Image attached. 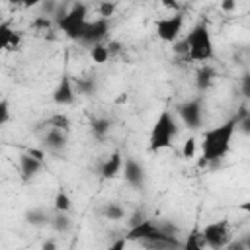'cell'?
I'll return each instance as SVG.
<instances>
[{
  "instance_id": "obj_32",
  "label": "cell",
  "mask_w": 250,
  "mask_h": 250,
  "mask_svg": "<svg viewBox=\"0 0 250 250\" xmlns=\"http://www.w3.org/2000/svg\"><path fill=\"white\" fill-rule=\"evenodd\" d=\"M242 88H244V96H250V78L248 76L242 78Z\"/></svg>"
},
{
  "instance_id": "obj_14",
  "label": "cell",
  "mask_w": 250,
  "mask_h": 250,
  "mask_svg": "<svg viewBox=\"0 0 250 250\" xmlns=\"http://www.w3.org/2000/svg\"><path fill=\"white\" fill-rule=\"evenodd\" d=\"M21 43L20 33L10 21H0V51H18Z\"/></svg>"
},
{
  "instance_id": "obj_10",
  "label": "cell",
  "mask_w": 250,
  "mask_h": 250,
  "mask_svg": "<svg viewBox=\"0 0 250 250\" xmlns=\"http://www.w3.org/2000/svg\"><path fill=\"white\" fill-rule=\"evenodd\" d=\"M43 156H45L43 150H27V152L20 154V174H21V178L25 182L33 180L41 172V168L45 164Z\"/></svg>"
},
{
  "instance_id": "obj_13",
  "label": "cell",
  "mask_w": 250,
  "mask_h": 250,
  "mask_svg": "<svg viewBox=\"0 0 250 250\" xmlns=\"http://www.w3.org/2000/svg\"><path fill=\"white\" fill-rule=\"evenodd\" d=\"M43 152H51V154H59L66 148L68 145V133L66 131H59V129H47V133L43 135Z\"/></svg>"
},
{
  "instance_id": "obj_17",
  "label": "cell",
  "mask_w": 250,
  "mask_h": 250,
  "mask_svg": "<svg viewBox=\"0 0 250 250\" xmlns=\"http://www.w3.org/2000/svg\"><path fill=\"white\" fill-rule=\"evenodd\" d=\"M100 215H102L104 219H109V221H121V219L125 217V209H123V205H119L117 201H107V203L102 205Z\"/></svg>"
},
{
  "instance_id": "obj_2",
  "label": "cell",
  "mask_w": 250,
  "mask_h": 250,
  "mask_svg": "<svg viewBox=\"0 0 250 250\" xmlns=\"http://www.w3.org/2000/svg\"><path fill=\"white\" fill-rule=\"evenodd\" d=\"M236 131H238L236 115L229 117L227 121H223L211 129H205L201 135V160L207 164L223 160L230 150Z\"/></svg>"
},
{
  "instance_id": "obj_34",
  "label": "cell",
  "mask_w": 250,
  "mask_h": 250,
  "mask_svg": "<svg viewBox=\"0 0 250 250\" xmlns=\"http://www.w3.org/2000/svg\"><path fill=\"white\" fill-rule=\"evenodd\" d=\"M0 21H2V12H0Z\"/></svg>"
},
{
  "instance_id": "obj_23",
  "label": "cell",
  "mask_w": 250,
  "mask_h": 250,
  "mask_svg": "<svg viewBox=\"0 0 250 250\" xmlns=\"http://www.w3.org/2000/svg\"><path fill=\"white\" fill-rule=\"evenodd\" d=\"M47 125L51 129H59V131H66V133L70 131V119L64 113H55L53 117L47 119Z\"/></svg>"
},
{
  "instance_id": "obj_7",
  "label": "cell",
  "mask_w": 250,
  "mask_h": 250,
  "mask_svg": "<svg viewBox=\"0 0 250 250\" xmlns=\"http://www.w3.org/2000/svg\"><path fill=\"white\" fill-rule=\"evenodd\" d=\"M182 27H184V14L182 12H174V14L162 16V18H158L154 21V31H156L158 39L164 41V43L178 41V37L182 33Z\"/></svg>"
},
{
  "instance_id": "obj_16",
  "label": "cell",
  "mask_w": 250,
  "mask_h": 250,
  "mask_svg": "<svg viewBox=\"0 0 250 250\" xmlns=\"http://www.w3.org/2000/svg\"><path fill=\"white\" fill-rule=\"evenodd\" d=\"M49 225H51V229H53L55 232L66 234V232H70V229H72V219H70L68 213H55V215L51 217Z\"/></svg>"
},
{
  "instance_id": "obj_15",
  "label": "cell",
  "mask_w": 250,
  "mask_h": 250,
  "mask_svg": "<svg viewBox=\"0 0 250 250\" xmlns=\"http://www.w3.org/2000/svg\"><path fill=\"white\" fill-rule=\"evenodd\" d=\"M121 166H123V156H121V152H111L104 162H102V166H100V176L102 178H105V180H111V178H115L117 174H121Z\"/></svg>"
},
{
  "instance_id": "obj_22",
  "label": "cell",
  "mask_w": 250,
  "mask_h": 250,
  "mask_svg": "<svg viewBox=\"0 0 250 250\" xmlns=\"http://www.w3.org/2000/svg\"><path fill=\"white\" fill-rule=\"evenodd\" d=\"M25 221H27L29 225H35V227H43V225H49L51 217H49V213H47L45 209H39V207H35V209H31V211H27V213H25Z\"/></svg>"
},
{
  "instance_id": "obj_6",
  "label": "cell",
  "mask_w": 250,
  "mask_h": 250,
  "mask_svg": "<svg viewBox=\"0 0 250 250\" xmlns=\"http://www.w3.org/2000/svg\"><path fill=\"white\" fill-rule=\"evenodd\" d=\"M199 232H201V238H203V242L209 250H223L232 240L230 225H229L227 219L211 221L203 229H199Z\"/></svg>"
},
{
  "instance_id": "obj_3",
  "label": "cell",
  "mask_w": 250,
  "mask_h": 250,
  "mask_svg": "<svg viewBox=\"0 0 250 250\" xmlns=\"http://www.w3.org/2000/svg\"><path fill=\"white\" fill-rule=\"evenodd\" d=\"M176 51L186 53V59L193 62H207L215 57V45H213V35L209 29V23L205 20H199L184 37L180 47Z\"/></svg>"
},
{
  "instance_id": "obj_30",
  "label": "cell",
  "mask_w": 250,
  "mask_h": 250,
  "mask_svg": "<svg viewBox=\"0 0 250 250\" xmlns=\"http://www.w3.org/2000/svg\"><path fill=\"white\" fill-rule=\"evenodd\" d=\"M125 246H127V238H125V236H121V238L113 240V242L107 246V250H125Z\"/></svg>"
},
{
  "instance_id": "obj_20",
  "label": "cell",
  "mask_w": 250,
  "mask_h": 250,
  "mask_svg": "<svg viewBox=\"0 0 250 250\" xmlns=\"http://www.w3.org/2000/svg\"><path fill=\"white\" fill-rule=\"evenodd\" d=\"M207 246H205V242H203V238H201V232H199V229H193L188 236H186V240H182V248L180 250H205Z\"/></svg>"
},
{
  "instance_id": "obj_29",
  "label": "cell",
  "mask_w": 250,
  "mask_h": 250,
  "mask_svg": "<svg viewBox=\"0 0 250 250\" xmlns=\"http://www.w3.org/2000/svg\"><path fill=\"white\" fill-rule=\"evenodd\" d=\"M98 10H100V18H105V20H109V16L115 12V4H109V2H102V4L98 6Z\"/></svg>"
},
{
  "instance_id": "obj_5",
  "label": "cell",
  "mask_w": 250,
  "mask_h": 250,
  "mask_svg": "<svg viewBox=\"0 0 250 250\" xmlns=\"http://www.w3.org/2000/svg\"><path fill=\"white\" fill-rule=\"evenodd\" d=\"M178 135V125L170 109H162L158 117L154 119L150 133H148V150L150 152H160L172 146L174 137Z\"/></svg>"
},
{
  "instance_id": "obj_9",
  "label": "cell",
  "mask_w": 250,
  "mask_h": 250,
  "mask_svg": "<svg viewBox=\"0 0 250 250\" xmlns=\"http://www.w3.org/2000/svg\"><path fill=\"white\" fill-rule=\"evenodd\" d=\"M107 31H109V20H105V18H96L92 21L88 20V23L84 25L82 35H80L78 41L84 43V45L94 47V45L102 43V39H105Z\"/></svg>"
},
{
  "instance_id": "obj_24",
  "label": "cell",
  "mask_w": 250,
  "mask_h": 250,
  "mask_svg": "<svg viewBox=\"0 0 250 250\" xmlns=\"http://www.w3.org/2000/svg\"><path fill=\"white\" fill-rule=\"evenodd\" d=\"M109 53H111V51H109V49H107L104 43H98V45L90 47V57H92V61H94V62H98V64L107 62Z\"/></svg>"
},
{
  "instance_id": "obj_28",
  "label": "cell",
  "mask_w": 250,
  "mask_h": 250,
  "mask_svg": "<svg viewBox=\"0 0 250 250\" xmlns=\"http://www.w3.org/2000/svg\"><path fill=\"white\" fill-rule=\"evenodd\" d=\"M8 121H10V102L0 100V127L6 125Z\"/></svg>"
},
{
  "instance_id": "obj_26",
  "label": "cell",
  "mask_w": 250,
  "mask_h": 250,
  "mask_svg": "<svg viewBox=\"0 0 250 250\" xmlns=\"http://www.w3.org/2000/svg\"><path fill=\"white\" fill-rule=\"evenodd\" d=\"M223 250H250V236H248V234L236 236V238H232Z\"/></svg>"
},
{
  "instance_id": "obj_31",
  "label": "cell",
  "mask_w": 250,
  "mask_h": 250,
  "mask_svg": "<svg viewBox=\"0 0 250 250\" xmlns=\"http://www.w3.org/2000/svg\"><path fill=\"white\" fill-rule=\"evenodd\" d=\"M41 250H59V244H57V240L55 238H47V240H43V244H41Z\"/></svg>"
},
{
  "instance_id": "obj_11",
  "label": "cell",
  "mask_w": 250,
  "mask_h": 250,
  "mask_svg": "<svg viewBox=\"0 0 250 250\" xmlns=\"http://www.w3.org/2000/svg\"><path fill=\"white\" fill-rule=\"evenodd\" d=\"M121 174H123V180H125L133 189H143V188H145V180H146L145 168H143V164H141L139 160H135L133 156H125V158H123Z\"/></svg>"
},
{
  "instance_id": "obj_21",
  "label": "cell",
  "mask_w": 250,
  "mask_h": 250,
  "mask_svg": "<svg viewBox=\"0 0 250 250\" xmlns=\"http://www.w3.org/2000/svg\"><path fill=\"white\" fill-rule=\"evenodd\" d=\"M90 129H92L94 137L104 139L109 133V129H111V119H107V117H94L92 123H90Z\"/></svg>"
},
{
  "instance_id": "obj_18",
  "label": "cell",
  "mask_w": 250,
  "mask_h": 250,
  "mask_svg": "<svg viewBox=\"0 0 250 250\" xmlns=\"http://www.w3.org/2000/svg\"><path fill=\"white\" fill-rule=\"evenodd\" d=\"M213 80H215V70L209 68V66L199 68L197 74H195V86H197L199 92H205V90L213 84Z\"/></svg>"
},
{
  "instance_id": "obj_33",
  "label": "cell",
  "mask_w": 250,
  "mask_h": 250,
  "mask_svg": "<svg viewBox=\"0 0 250 250\" xmlns=\"http://www.w3.org/2000/svg\"><path fill=\"white\" fill-rule=\"evenodd\" d=\"M221 8H223V10H234V8H236V4H234L232 0H229V2H223V4H221Z\"/></svg>"
},
{
  "instance_id": "obj_8",
  "label": "cell",
  "mask_w": 250,
  "mask_h": 250,
  "mask_svg": "<svg viewBox=\"0 0 250 250\" xmlns=\"http://www.w3.org/2000/svg\"><path fill=\"white\" fill-rule=\"evenodd\" d=\"M176 111L188 129H199L203 123V98L201 96L189 98V100L182 102L176 107Z\"/></svg>"
},
{
  "instance_id": "obj_12",
  "label": "cell",
  "mask_w": 250,
  "mask_h": 250,
  "mask_svg": "<svg viewBox=\"0 0 250 250\" xmlns=\"http://www.w3.org/2000/svg\"><path fill=\"white\" fill-rule=\"evenodd\" d=\"M76 98V90H74V80L68 74H62L57 88L53 90V102L57 105H72Z\"/></svg>"
},
{
  "instance_id": "obj_4",
  "label": "cell",
  "mask_w": 250,
  "mask_h": 250,
  "mask_svg": "<svg viewBox=\"0 0 250 250\" xmlns=\"http://www.w3.org/2000/svg\"><path fill=\"white\" fill-rule=\"evenodd\" d=\"M88 14H90V6L84 2H72L68 6H57L55 12V23L57 27L70 39L78 41L82 35L84 25L88 23Z\"/></svg>"
},
{
  "instance_id": "obj_25",
  "label": "cell",
  "mask_w": 250,
  "mask_h": 250,
  "mask_svg": "<svg viewBox=\"0 0 250 250\" xmlns=\"http://www.w3.org/2000/svg\"><path fill=\"white\" fill-rule=\"evenodd\" d=\"M74 90H78V94L90 96V94H94V90H96V80H94V78H76Z\"/></svg>"
},
{
  "instance_id": "obj_1",
  "label": "cell",
  "mask_w": 250,
  "mask_h": 250,
  "mask_svg": "<svg viewBox=\"0 0 250 250\" xmlns=\"http://www.w3.org/2000/svg\"><path fill=\"white\" fill-rule=\"evenodd\" d=\"M180 230L172 221L141 219L125 234L127 242H141L146 250H180Z\"/></svg>"
},
{
  "instance_id": "obj_27",
  "label": "cell",
  "mask_w": 250,
  "mask_h": 250,
  "mask_svg": "<svg viewBox=\"0 0 250 250\" xmlns=\"http://www.w3.org/2000/svg\"><path fill=\"white\" fill-rule=\"evenodd\" d=\"M195 152H197V143H195L193 137H189V139L184 143V146H182V156H184V158H193Z\"/></svg>"
},
{
  "instance_id": "obj_19",
  "label": "cell",
  "mask_w": 250,
  "mask_h": 250,
  "mask_svg": "<svg viewBox=\"0 0 250 250\" xmlns=\"http://www.w3.org/2000/svg\"><path fill=\"white\" fill-rule=\"evenodd\" d=\"M53 207H55V213H70L72 211V199H70V195L62 188L55 193Z\"/></svg>"
}]
</instances>
